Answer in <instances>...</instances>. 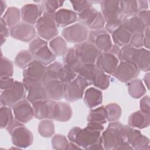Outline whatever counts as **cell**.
Instances as JSON below:
<instances>
[{"label": "cell", "instance_id": "obj_1", "mask_svg": "<svg viewBox=\"0 0 150 150\" xmlns=\"http://www.w3.org/2000/svg\"><path fill=\"white\" fill-rule=\"evenodd\" d=\"M129 127L128 125H124L118 121L110 122L101 134L104 149H132L127 138Z\"/></svg>", "mask_w": 150, "mask_h": 150}, {"label": "cell", "instance_id": "obj_2", "mask_svg": "<svg viewBox=\"0 0 150 150\" xmlns=\"http://www.w3.org/2000/svg\"><path fill=\"white\" fill-rule=\"evenodd\" d=\"M101 131L94 129L87 125L84 128L79 127L71 128L68 132L67 138L82 149L90 150L91 147L98 143H102Z\"/></svg>", "mask_w": 150, "mask_h": 150}, {"label": "cell", "instance_id": "obj_3", "mask_svg": "<svg viewBox=\"0 0 150 150\" xmlns=\"http://www.w3.org/2000/svg\"><path fill=\"white\" fill-rule=\"evenodd\" d=\"M101 13L105 25L104 29L111 34L121 23L123 16L120 10V1L103 0L100 1Z\"/></svg>", "mask_w": 150, "mask_h": 150}, {"label": "cell", "instance_id": "obj_4", "mask_svg": "<svg viewBox=\"0 0 150 150\" xmlns=\"http://www.w3.org/2000/svg\"><path fill=\"white\" fill-rule=\"evenodd\" d=\"M11 136L12 144L19 149L30 146L33 142V135L24 124L15 118L5 128Z\"/></svg>", "mask_w": 150, "mask_h": 150}, {"label": "cell", "instance_id": "obj_5", "mask_svg": "<svg viewBox=\"0 0 150 150\" xmlns=\"http://www.w3.org/2000/svg\"><path fill=\"white\" fill-rule=\"evenodd\" d=\"M35 27L38 37L50 41L58 35L59 31L54 19V14L43 13Z\"/></svg>", "mask_w": 150, "mask_h": 150}, {"label": "cell", "instance_id": "obj_6", "mask_svg": "<svg viewBox=\"0 0 150 150\" xmlns=\"http://www.w3.org/2000/svg\"><path fill=\"white\" fill-rule=\"evenodd\" d=\"M90 86L82 76L77 74L72 81L64 83V98L68 102H74L83 97L86 88Z\"/></svg>", "mask_w": 150, "mask_h": 150}, {"label": "cell", "instance_id": "obj_7", "mask_svg": "<svg viewBox=\"0 0 150 150\" xmlns=\"http://www.w3.org/2000/svg\"><path fill=\"white\" fill-rule=\"evenodd\" d=\"M46 66L33 60L26 68L23 70L22 83L25 87L34 83H44L46 81Z\"/></svg>", "mask_w": 150, "mask_h": 150}, {"label": "cell", "instance_id": "obj_8", "mask_svg": "<svg viewBox=\"0 0 150 150\" xmlns=\"http://www.w3.org/2000/svg\"><path fill=\"white\" fill-rule=\"evenodd\" d=\"M78 22L84 25L89 30L104 28L105 22L100 11L93 6L77 13Z\"/></svg>", "mask_w": 150, "mask_h": 150}, {"label": "cell", "instance_id": "obj_9", "mask_svg": "<svg viewBox=\"0 0 150 150\" xmlns=\"http://www.w3.org/2000/svg\"><path fill=\"white\" fill-rule=\"evenodd\" d=\"M26 97V90L23 83L15 81L13 86L7 90H2L0 95L1 105L12 107Z\"/></svg>", "mask_w": 150, "mask_h": 150}, {"label": "cell", "instance_id": "obj_10", "mask_svg": "<svg viewBox=\"0 0 150 150\" xmlns=\"http://www.w3.org/2000/svg\"><path fill=\"white\" fill-rule=\"evenodd\" d=\"M89 30L84 25L76 22L63 29L62 36L67 42L77 44L87 40Z\"/></svg>", "mask_w": 150, "mask_h": 150}, {"label": "cell", "instance_id": "obj_11", "mask_svg": "<svg viewBox=\"0 0 150 150\" xmlns=\"http://www.w3.org/2000/svg\"><path fill=\"white\" fill-rule=\"evenodd\" d=\"M76 54L83 64H95L101 53L93 43L88 40L74 45Z\"/></svg>", "mask_w": 150, "mask_h": 150}, {"label": "cell", "instance_id": "obj_12", "mask_svg": "<svg viewBox=\"0 0 150 150\" xmlns=\"http://www.w3.org/2000/svg\"><path fill=\"white\" fill-rule=\"evenodd\" d=\"M87 40L101 52H108L113 45L111 35L104 28L89 30Z\"/></svg>", "mask_w": 150, "mask_h": 150}, {"label": "cell", "instance_id": "obj_13", "mask_svg": "<svg viewBox=\"0 0 150 150\" xmlns=\"http://www.w3.org/2000/svg\"><path fill=\"white\" fill-rule=\"evenodd\" d=\"M36 35L35 27L22 21L10 28V36L13 39L21 42H30Z\"/></svg>", "mask_w": 150, "mask_h": 150}, {"label": "cell", "instance_id": "obj_14", "mask_svg": "<svg viewBox=\"0 0 150 150\" xmlns=\"http://www.w3.org/2000/svg\"><path fill=\"white\" fill-rule=\"evenodd\" d=\"M139 73L140 70L136 64L120 61L112 76L120 81L127 83L136 79Z\"/></svg>", "mask_w": 150, "mask_h": 150}, {"label": "cell", "instance_id": "obj_15", "mask_svg": "<svg viewBox=\"0 0 150 150\" xmlns=\"http://www.w3.org/2000/svg\"><path fill=\"white\" fill-rule=\"evenodd\" d=\"M73 115L70 105L66 102L52 100L50 118L58 122H67Z\"/></svg>", "mask_w": 150, "mask_h": 150}, {"label": "cell", "instance_id": "obj_16", "mask_svg": "<svg viewBox=\"0 0 150 150\" xmlns=\"http://www.w3.org/2000/svg\"><path fill=\"white\" fill-rule=\"evenodd\" d=\"M11 108L14 118L23 124L28 123L34 117L32 105L25 98L19 101Z\"/></svg>", "mask_w": 150, "mask_h": 150}, {"label": "cell", "instance_id": "obj_17", "mask_svg": "<svg viewBox=\"0 0 150 150\" xmlns=\"http://www.w3.org/2000/svg\"><path fill=\"white\" fill-rule=\"evenodd\" d=\"M118 58L109 52H101L98 56L95 64L107 74L113 75L119 63Z\"/></svg>", "mask_w": 150, "mask_h": 150}, {"label": "cell", "instance_id": "obj_18", "mask_svg": "<svg viewBox=\"0 0 150 150\" xmlns=\"http://www.w3.org/2000/svg\"><path fill=\"white\" fill-rule=\"evenodd\" d=\"M20 10L22 22L32 25H35L43 14V11L39 4H26L23 5Z\"/></svg>", "mask_w": 150, "mask_h": 150}, {"label": "cell", "instance_id": "obj_19", "mask_svg": "<svg viewBox=\"0 0 150 150\" xmlns=\"http://www.w3.org/2000/svg\"><path fill=\"white\" fill-rule=\"evenodd\" d=\"M127 138L128 142L132 149L149 150L150 149L149 139L144 135L138 129L129 127Z\"/></svg>", "mask_w": 150, "mask_h": 150}, {"label": "cell", "instance_id": "obj_20", "mask_svg": "<svg viewBox=\"0 0 150 150\" xmlns=\"http://www.w3.org/2000/svg\"><path fill=\"white\" fill-rule=\"evenodd\" d=\"M77 13L73 10L60 8L54 14V19L57 28H66L77 22Z\"/></svg>", "mask_w": 150, "mask_h": 150}, {"label": "cell", "instance_id": "obj_21", "mask_svg": "<svg viewBox=\"0 0 150 150\" xmlns=\"http://www.w3.org/2000/svg\"><path fill=\"white\" fill-rule=\"evenodd\" d=\"M64 83L59 80H50L44 83L47 99L59 101L64 97Z\"/></svg>", "mask_w": 150, "mask_h": 150}, {"label": "cell", "instance_id": "obj_22", "mask_svg": "<svg viewBox=\"0 0 150 150\" xmlns=\"http://www.w3.org/2000/svg\"><path fill=\"white\" fill-rule=\"evenodd\" d=\"M26 90V99L30 103L39 100L47 99L44 83H34L25 87Z\"/></svg>", "mask_w": 150, "mask_h": 150}, {"label": "cell", "instance_id": "obj_23", "mask_svg": "<svg viewBox=\"0 0 150 150\" xmlns=\"http://www.w3.org/2000/svg\"><path fill=\"white\" fill-rule=\"evenodd\" d=\"M150 124V113L145 112L141 110L131 114L128 119V125L138 129L149 127Z\"/></svg>", "mask_w": 150, "mask_h": 150}, {"label": "cell", "instance_id": "obj_24", "mask_svg": "<svg viewBox=\"0 0 150 150\" xmlns=\"http://www.w3.org/2000/svg\"><path fill=\"white\" fill-rule=\"evenodd\" d=\"M83 101L89 108H93L99 106L103 102L102 91L95 87H89L84 91Z\"/></svg>", "mask_w": 150, "mask_h": 150}, {"label": "cell", "instance_id": "obj_25", "mask_svg": "<svg viewBox=\"0 0 150 150\" xmlns=\"http://www.w3.org/2000/svg\"><path fill=\"white\" fill-rule=\"evenodd\" d=\"M52 100L46 99L39 100L32 103L34 117L38 120H43L50 118L51 111Z\"/></svg>", "mask_w": 150, "mask_h": 150}, {"label": "cell", "instance_id": "obj_26", "mask_svg": "<svg viewBox=\"0 0 150 150\" xmlns=\"http://www.w3.org/2000/svg\"><path fill=\"white\" fill-rule=\"evenodd\" d=\"M111 37L112 43L121 47L129 44L131 34L121 23L111 33Z\"/></svg>", "mask_w": 150, "mask_h": 150}, {"label": "cell", "instance_id": "obj_27", "mask_svg": "<svg viewBox=\"0 0 150 150\" xmlns=\"http://www.w3.org/2000/svg\"><path fill=\"white\" fill-rule=\"evenodd\" d=\"M34 59L47 66L56 61V56L52 52L48 44L38 49L33 54Z\"/></svg>", "mask_w": 150, "mask_h": 150}, {"label": "cell", "instance_id": "obj_28", "mask_svg": "<svg viewBox=\"0 0 150 150\" xmlns=\"http://www.w3.org/2000/svg\"><path fill=\"white\" fill-rule=\"evenodd\" d=\"M63 64L77 73L83 63L77 56L74 47H69L63 56Z\"/></svg>", "mask_w": 150, "mask_h": 150}, {"label": "cell", "instance_id": "obj_29", "mask_svg": "<svg viewBox=\"0 0 150 150\" xmlns=\"http://www.w3.org/2000/svg\"><path fill=\"white\" fill-rule=\"evenodd\" d=\"M122 25L131 35L143 33L145 29V26L137 15L123 18Z\"/></svg>", "mask_w": 150, "mask_h": 150}, {"label": "cell", "instance_id": "obj_30", "mask_svg": "<svg viewBox=\"0 0 150 150\" xmlns=\"http://www.w3.org/2000/svg\"><path fill=\"white\" fill-rule=\"evenodd\" d=\"M129 95L135 99L140 98L146 92L143 81L139 79H135L127 83Z\"/></svg>", "mask_w": 150, "mask_h": 150}, {"label": "cell", "instance_id": "obj_31", "mask_svg": "<svg viewBox=\"0 0 150 150\" xmlns=\"http://www.w3.org/2000/svg\"><path fill=\"white\" fill-rule=\"evenodd\" d=\"M1 18L11 28L21 22V10L17 7L10 6L7 8Z\"/></svg>", "mask_w": 150, "mask_h": 150}, {"label": "cell", "instance_id": "obj_32", "mask_svg": "<svg viewBox=\"0 0 150 150\" xmlns=\"http://www.w3.org/2000/svg\"><path fill=\"white\" fill-rule=\"evenodd\" d=\"M91 84L100 90H105L110 84L109 76L97 67L91 78Z\"/></svg>", "mask_w": 150, "mask_h": 150}, {"label": "cell", "instance_id": "obj_33", "mask_svg": "<svg viewBox=\"0 0 150 150\" xmlns=\"http://www.w3.org/2000/svg\"><path fill=\"white\" fill-rule=\"evenodd\" d=\"M138 52L139 49L135 48L128 44L121 47L118 58L120 61H124L135 64Z\"/></svg>", "mask_w": 150, "mask_h": 150}, {"label": "cell", "instance_id": "obj_34", "mask_svg": "<svg viewBox=\"0 0 150 150\" xmlns=\"http://www.w3.org/2000/svg\"><path fill=\"white\" fill-rule=\"evenodd\" d=\"M49 46L56 57L63 56L68 49L67 42L60 36H57L50 40L49 43Z\"/></svg>", "mask_w": 150, "mask_h": 150}, {"label": "cell", "instance_id": "obj_35", "mask_svg": "<svg viewBox=\"0 0 150 150\" xmlns=\"http://www.w3.org/2000/svg\"><path fill=\"white\" fill-rule=\"evenodd\" d=\"M87 120L88 122H94L103 125L105 124L107 122V119L104 106H98L91 108L88 112Z\"/></svg>", "mask_w": 150, "mask_h": 150}, {"label": "cell", "instance_id": "obj_36", "mask_svg": "<svg viewBox=\"0 0 150 150\" xmlns=\"http://www.w3.org/2000/svg\"><path fill=\"white\" fill-rule=\"evenodd\" d=\"M120 6L123 18H129L137 15V1H120Z\"/></svg>", "mask_w": 150, "mask_h": 150}, {"label": "cell", "instance_id": "obj_37", "mask_svg": "<svg viewBox=\"0 0 150 150\" xmlns=\"http://www.w3.org/2000/svg\"><path fill=\"white\" fill-rule=\"evenodd\" d=\"M34 57L29 50H21L14 59L15 65L20 69H25L33 60Z\"/></svg>", "mask_w": 150, "mask_h": 150}, {"label": "cell", "instance_id": "obj_38", "mask_svg": "<svg viewBox=\"0 0 150 150\" xmlns=\"http://www.w3.org/2000/svg\"><path fill=\"white\" fill-rule=\"evenodd\" d=\"M135 64L140 71L149 72L150 70L149 50L144 47L139 49V52Z\"/></svg>", "mask_w": 150, "mask_h": 150}, {"label": "cell", "instance_id": "obj_39", "mask_svg": "<svg viewBox=\"0 0 150 150\" xmlns=\"http://www.w3.org/2000/svg\"><path fill=\"white\" fill-rule=\"evenodd\" d=\"M38 131L42 137L49 138L53 136L55 131L53 120L49 118L41 120L38 124Z\"/></svg>", "mask_w": 150, "mask_h": 150}, {"label": "cell", "instance_id": "obj_40", "mask_svg": "<svg viewBox=\"0 0 150 150\" xmlns=\"http://www.w3.org/2000/svg\"><path fill=\"white\" fill-rule=\"evenodd\" d=\"M104 107L106 112L107 121H118L122 114L121 107L117 103H111L105 105Z\"/></svg>", "mask_w": 150, "mask_h": 150}, {"label": "cell", "instance_id": "obj_41", "mask_svg": "<svg viewBox=\"0 0 150 150\" xmlns=\"http://www.w3.org/2000/svg\"><path fill=\"white\" fill-rule=\"evenodd\" d=\"M63 66V64L58 61H54L47 66L45 81L50 80H59Z\"/></svg>", "mask_w": 150, "mask_h": 150}, {"label": "cell", "instance_id": "obj_42", "mask_svg": "<svg viewBox=\"0 0 150 150\" xmlns=\"http://www.w3.org/2000/svg\"><path fill=\"white\" fill-rule=\"evenodd\" d=\"M64 1L59 0H44L42 1L40 5L42 7L43 13L54 14V13L60 9Z\"/></svg>", "mask_w": 150, "mask_h": 150}, {"label": "cell", "instance_id": "obj_43", "mask_svg": "<svg viewBox=\"0 0 150 150\" xmlns=\"http://www.w3.org/2000/svg\"><path fill=\"white\" fill-rule=\"evenodd\" d=\"M0 59V77H12L13 74V64L9 59L2 55L1 50Z\"/></svg>", "mask_w": 150, "mask_h": 150}, {"label": "cell", "instance_id": "obj_44", "mask_svg": "<svg viewBox=\"0 0 150 150\" xmlns=\"http://www.w3.org/2000/svg\"><path fill=\"white\" fill-rule=\"evenodd\" d=\"M1 128H6L15 119L12 109L10 107L1 105L0 108Z\"/></svg>", "mask_w": 150, "mask_h": 150}, {"label": "cell", "instance_id": "obj_45", "mask_svg": "<svg viewBox=\"0 0 150 150\" xmlns=\"http://www.w3.org/2000/svg\"><path fill=\"white\" fill-rule=\"evenodd\" d=\"M97 66L95 64H83L79 69L77 74L84 77L87 80L89 84L91 85V78Z\"/></svg>", "mask_w": 150, "mask_h": 150}, {"label": "cell", "instance_id": "obj_46", "mask_svg": "<svg viewBox=\"0 0 150 150\" xmlns=\"http://www.w3.org/2000/svg\"><path fill=\"white\" fill-rule=\"evenodd\" d=\"M69 142V141L68 138L62 134H55L51 139L52 148L55 149H66Z\"/></svg>", "mask_w": 150, "mask_h": 150}, {"label": "cell", "instance_id": "obj_47", "mask_svg": "<svg viewBox=\"0 0 150 150\" xmlns=\"http://www.w3.org/2000/svg\"><path fill=\"white\" fill-rule=\"evenodd\" d=\"M77 76V73L76 72L63 64L59 80L63 83H66L74 80Z\"/></svg>", "mask_w": 150, "mask_h": 150}, {"label": "cell", "instance_id": "obj_48", "mask_svg": "<svg viewBox=\"0 0 150 150\" xmlns=\"http://www.w3.org/2000/svg\"><path fill=\"white\" fill-rule=\"evenodd\" d=\"M73 11L77 13H79L85 9L93 6V2L89 1H71Z\"/></svg>", "mask_w": 150, "mask_h": 150}, {"label": "cell", "instance_id": "obj_49", "mask_svg": "<svg viewBox=\"0 0 150 150\" xmlns=\"http://www.w3.org/2000/svg\"><path fill=\"white\" fill-rule=\"evenodd\" d=\"M144 39V35L143 33H137L132 34L131 35L129 45L137 49L142 48L143 47Z\"/></svg>", "mask_w": 150, "mask_h": 150}, {"label": "cell", "instance_id": "obj_50", "mask_svg": "<svg viewBox=\"0 0 150 150\" xmlns=\"http://www.w3.org/2000/svg\"><path fill=\"white\" fill-rule=\"evenodd\" d=\"M46 44H48L46 40L37 36L30 42L29 45V50L33 54L38 49Z\"/></svg>", "mask_w": 150, "mask_h": 150}, {"label": "cell", "instance_id": "obj_51", "mask_svg": "<svg viewBox=\"0 0 150 150\" xmlns=\"http://www.w3.org/2000/svg\"><path fill=\"white\" fill-rule=\"evenodd\" d=\"M15 83L14 79L12 77H0V88L1 91L11 88Z\"/></svg>", "mask_w": 150, "mask_h": 150}, {"label": "cell", "instance_id": "obj_52", "mask_svg": "<svg viewBox=\"0 0 150 150\" xmlns=\"http://www.w3.org/2000/svg\"><path fill=\"white\" fill-rule=\"evenodd\" d=\"M137 16L142 21L145 28L149 27L150 25V12L149 9L139 11Z\"/></svg>", "mask_w": 150, "mask_h": 150}, {"label": "cell", "instance_id": "obj_53", "mask_svg": "<svg viewBox=\"0 0 150 150\" xmlns=\"http://www.w3.org/2000/svg\"><path fill=\"white\" fill-rule=\"evenodd\" d=\"M150 97L148 95L144 96L139 101L140 110L145 112L150 113Z\"/></svg>", "mask_w": 150, "mask_h": 150}, {"label": "cell", "instance_id": "obj_54", "mask_svg": "<svg viewBox=\"0 0 150 150\" xmlns=\"http://www.w3.org/2000/svg\"><path fill=\"white\" fill-rule=\"evenodd\" d=\"M0 36L6 39L10 36V28L6 25L2 18L0 20Z\"/></svg>", "mask_w": 150, "mask_h": 150}, {"label": "cell", "instance_id": "obj_55", "mask_svg": "<svg viewBox=\"0 0 150 150\" xmlns=\"http://www.w3.org/2000/svg\"><path fill=\"white\" fill-rule=\"evenodd\" d=\"M138 11L148 9V1L145 0L137 1Z\"/></svg>", "mask_w": 150, "mask_h": 150}, {"label": "cell", "instance_id": "obj_56", "mask_svg": "<svg viewBox=\"0 0 150 150\" xmlns=\"http://www.w3.org/2000/svg\"><path fill=\"white\" fill-rule=\"evenodd\" d=\"M120 49H121V47H120L119 46H117L116 45H115V44L113 43L112 47H111V49L109 50V51L107 52L111 53L113 54L114 55L118 57V56H119V54H120Z\"/></svg>", "mask_w": 150, "mask_h": 150}, {"label": "cell", "instance_id": "obj_57", "mask_svg": "<svg viewBox=\"0 0 150 150\" xmlns=\"http://www.w3.org/2000/svg\"><path fill=\"white\" fill-rule=\"evenodd\" d=\"M7 8V4L6 1L4 0H0V9H1V16H2L5 13Z\"/></svg>", "mask_w": 150, "mask_h": 150}, {"label": "cell", "instance_id": "obj_58", "mask_svg": "<svg viewBox=\"0 0 150 150\" xmlns=\"http://www.w3.org/2000/svg\"><path fill=\"white\" fill-rule=\"evenodd\" d=\"M149 72H147L143 79V81H144V84H145L144 85L145 86V87H146V88L148 90H149Z\"/></svg>", "mask_w": 150, "mask_h": 150}, {"label": "cell", "instance_id": "obj_59", "mask_svg": "<svg viewBox=\"0 0 150 150\" xmlns=\"http://www.w3.org/2000/svg\"><path fill=\"white\" fill-rule=\"evenodd\" d=\"M149 42H150V36L144 35L143 47H144L145 49L149 50Z\"/></svg>", "mask_w": 150, "mask_h": 150}, {"label": "cell", "instance_id": "obj_60", "mask_svg": "<svg viewBox=\"0 0 150 150\" xmlns=\"http://www.w3.org/2000/svg\"><path fill=\"white\" fill-rule=\"evenodd\" d=\"M82 149V148L79 146H78L77 145H76V144L70 141H69L66 148V149Z\"/></svg>", "mask_w": 150, "mask_h": 150}, {"label": "cell", "instance_id": "obj_61", "mask_svg": "<svg viewBox=\"0 0 150 150\" xmlns=\"http://www.w3.org/2000/svg\"><path fill=\"white\" fill-rule=\"evenodd\" d=\"M6 38H4V37L0 36V42H1V46H2V45H3L4 43H5V42H6Z\"/></svg>", "mask_w": 150, "mask_h": 150}]
</instances>
